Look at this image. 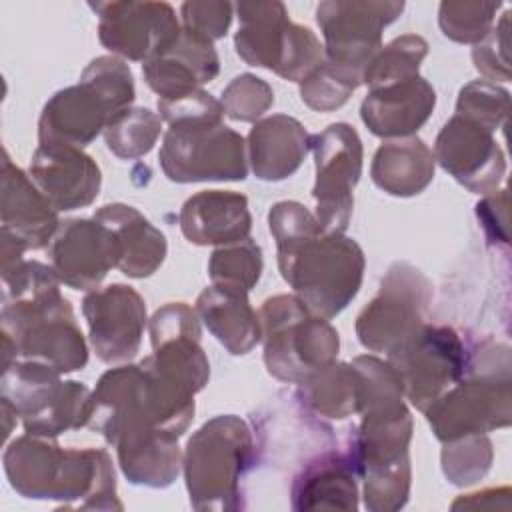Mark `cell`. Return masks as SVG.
<instances>
[{
  "label": "cell",
  "instance_id": "cell-40",
  "mask_svg": "<svg viewBox=\"0 0 512 512\" xmlns=\"http://www.w3.org/2000/svg\"><path fill=\"white\" fill-rule=\"evenodd\" d=\"M220 104L230 120L258 122L274 104V90L266 80L254 74H240L222 90Z\"/></svg>",
  "mask_w": 512,
  "mask_h": 512
},
{
  "label": "cell",
  "instance_id": "cell-20",
  "mask_svg": "<svg viewBox=\"0 0 512 512\" xmlns=\"http://www.w3.org/2000/svg\"><path fill=\"white\" fill-rule=\"evenodd\" d=\"M358 468L348 442L326 446L308 458L290 486L294 510H356Z\"/></svg>",
  "mask_w": 512,
  "mask_h": 512
},
{
  "label": "cell",
  "instance_id": "cell-18",
  "mask_svg": "<svg viewBox=\"0 0 512 512\" xmlns=\"http://www.w3.org/2000/svg\"><path fill=\"white\" fill-rule=\"evenodd\" d=\"M152 354L148 360L170 378L200 392L210 378V362L200 346V318L186 302H168L150 322Z\"/></svg>",
  "mask_w": 512,
  "mask_h": 512
},
{
  "label": "cell",
  "instance_id": "cell-42",
  "mask_svg": "<svg viewBox=\"0 0 512 512\" xmlns=\"http://www.w3.org/2000/svg\"><path fill=\"white\" fill-rule=\"evenodd\" d=\"M160 118L172 126V124H190V122H204V120H222L224 110L220 100H216L212 94L204 92L202 88L174 98V100H160L156 102Z\"/></svg>",
  "mask_w": 512,
  "mask_h": 512
},
{
  "label": "cell",
  "instance_id": "cell-4",
  "mask_svg": "<svg viewBox=\"0 0 512 512\" xmlns=\"http://www.w3.org/2000/svg\"><path fill=\"white\" fill-rule=\"evenodd\" d=\"M424 416L440 442L506 428L512 420L510 348L488 340L470 342L464 376Z\"/></svg>",
  "mask_w": 512,
  "mask_h": 512
},
{
  "label": "cell",
  "instance_id": "cell-32",
  "mask_svg": "<svg viewBox=\"0 0 512 512\" xmlns=\"http://www.w3.org/2000/svg\"><path fill=\"white\" fill-rule=\"evenodd\" d=\"M428 54V42L418 34H402L382 46L362 72V84L370 90L408 80L418 74L420 62Z\"/></svg>",
  "mask_w": 512,
  "mask_h": 512
},
{
  "label": "cell",
  "instance_id": "cell-17",
  "mask_svg": "<svg viewBox=\"0 0 512 512\" xmlns=\"http://www.w3.org/2000/svg\"><path fill=\"white\" fill-rule=\"evenodd\" d=\"M46 252L58 280L82 292L96 290L110 268L118 266L116 238L96 218L60 222Z\"/></svg>",
  "mask_w": 512,
  "mask_h": 512
},
{
  "label": "cell",
  "instance_id": "cell-41",
  "mask_svg": "<svg viewBox=\"0 0 512 512\" xmlns=\"http://www.w3.org/2000/svg\"><path fill=\"white\" fill-rule=\"evenodd\" d=\"M508 22L510 10H506L492 30L472 48L474 68L488 82H508L510 80V60H508Z\"/></svg>",
  "mask_w": 512,
  "mask_h": 512
},
{
  "label": "cell",
  "instance_id": "cell-21",
  "mask_svg": "<svg viewBox=\"0 0 512 512\" xmlns=\"http://www.w3.org/2000/svg\"><path fill=\"white\" fill-rule=\"evenodd\" d=\"M2 234L14 238L24 250L50 244L60 228L58 210L32 182L30 174L12 164L8 152L2 158Z\"/></svg>",
  "mask_w": 512,
  "mask_h": 512
},
{
  "label": "cell",
  "instance_id": "cell-44",
  "mask_svg": "<svg viewBox=\"0 0 512 512\" xmlns=\"http://www.w3.org/2000/svg\"><path fill=\"white\" fill-rule=\"evenodd\" d=\"M476 216L484 236L492 244L508 246V192L496 190L476 204Z\"/></svg>",
  "mask_w": 512,
  "mask_h": 512
},
{
  "label": "cell",
  "instance_id": "cell-31",
  "mask_svg": "<svg viewBox=\"0 0 512 512\" xmlns=\"http://www.w3.org/2000/svg\"><path fill=\"white\" fill-rule=\"evenodd\" d=\"M294 396L316 418H348L356 412V370L334 360L302 380Z\"/></svg>",
  "mask_w": 512,
  "mask_h": 512
},
{
  "label": "cell",
  "instance_id": "cell-3",
  "mask_svg": "<svg viewBox=\"0 0 512 512\" xmlns=\"http://www.w3.org/2000/svg\"><path fill=\"white\" fill-rule=\"evenodd\" d=\"M4 472L24 498L64 508L122 510L112 460L102 448H60L54 438L24 434L4 450Z\"/></svg>",
  "mask_w": 512,
  "mask_h": 512
},
{
  "label": "cell",
  "instance_id": "cell-7",
  "mask_svg": "<svg viewBox=\"0 0 512 512\" xmlns=\"http://www.w3.org/2000/svg\"><path fill=\"white\" fill-rule=\"evenodd\" d=\"M268 372L290 384H300L312 372L336 360L340 338L334 326L312 314L294 294H278L258 312Z\"/></svg>",
  "mask_w": 512,
  "mask_h": 512
},
{
  "label": "cell",
  "instance_id": "cell-2",
  "mask_svg": "<svg viewBox=\"0 0 512 512\" xmlns=\"http://www.w3.org/2000/svg\"><path fill=\"white\" fill-rule=\"evenodd\" d=\"M2 282V334L14 342L16 360L58 374L82 370L88 362V346L52 266L22 260L2 274Z\"/></svg>",
  "mask_w": 512,
  "mask_h": 512
},
{
  "label": "cell",
  "instance_id": "cell-33",
  "mask_svg": "<svg viewBox=\"0 0 512 512\" xmlns=\"http://www.w3.org/2000/svg\"><path fill=\"white\" fill-rule=\"evenodd\" d=\"M160 132V114L142 106H130L116 114L102 134L108 150L114 156L134 160L148 154L154 148Z\"/></svg>",
  "mask_w": 512,
  "mask_h": 512
},
{
  "label": "cell",
  "instance_id": "cell-13",
  "mask_svg": "<svg viewBox=\"0 0 512 512\" xmlns=\"http://www.w3.org/2000/svg\"><path fill=\"white\" fill-rule=\"evenodd\" d=\"M316 160V220L328 232H346L354 208V188L362 174V140L354 126L334 122L312 134Z\"/></svg>",
  "mask_w": 512,
  "mask_h": 512
},
{
  "label": "cell",
  "instance_id": "cell-37",
  "mask_svg": "<svg viewBox=\"0 0 512 512\" xmlns=\"http://www.w3.org/2000/svg\"><path fill=\"white\" fill-rule=\"evenodd\" d=\"M508 104V90L488 80H472L458 92L456 114L482 124L490 132H496L506 126Z\"/></svg>",
  "mask_w": 512,
  "mask_h": 512
},
{
  "label": "cell",
  "instance_id": "cell-35",
  "mask_svg": "<svg viewBox=\"0 0 512 512\" xmlns=\"http://www.w3.org/2000/svg\"><path fill=\"white\" fill-rule=\"evenodd\" d=\"M442 472L454 486H470L486 476L494 452L486 434H470L444 442Z\"/></svg>",
  "mask_w": 512,
  "mask_h": 512
},
{
  "label": "cell",
  "instance_id": "cell-34",
  "mask_svg": "<svg viewBox=\"0 0 512 512\" xmlns=\"http://www.w3.org/2000/svg\"><path fill=\"white\" fill-rule=\"evenodd\" d=\"M262 250L252 238L218 246L208 262L212 284L250 292L262 274Z\"/></svg>",
  "mask_w": 512,
  "mask_h": 512
},
{
  "label": "cell",
  "instance_id": "cell-6",
  "mask_svg": "<svg viewBox=\"0 0 512 512\" xmlns=\"http://www.w3.org/2000/svg\"><path fill=\"white\" fill-rule=\"evenodd\" d=\"M256 464L250 426L236 414L204 422L188 440L182 470L190 504L196 510H238L242 480Z\"/></svg>",
  "mask_w": 512,
  "mask_h": 512
},
{
  "label": "cell",
  "instance_id": "cell-12",
  "mask_svg": "<svg viewBox=\"0 0 512 512\" xmlns=\"http://www.w3.org/2000/svg\"><path fill=\"white\" fill-rule=\"evenodd\" d=\"M404 10V2H320L316 22L324 36V60L360 80L382 48V30Z\"/></svg>",
  "mask_w": 512,
  "mask_h": 512
},
{
  "label": "cell",
  "instance_id": "cell-25",
  "mask_svg": "<svg viewBox=\"0 0 512 512\" xmlns=\"http://www.w3.org/2000/svg\"><path fill=\"white\" fill-rule=\"evenodd\" d=\"M312 134L292 116L272 114L254 122L246 152L256 178L278 182L292 176L310 152Z\"/></svg>",
  "mask_w": 512,
  "mask_h": 512
},
{
  "label": "cell",
  "instance_id": "cell-36",
  "mask_svg": "<svg viewBox=\"0 0 512 512\" xmlns=\"http://www.w3.org/2000/svg\"><path fill=\"white\" fill-rule=\"evenodd\" d=\"M500 2L446 0L438 8V24L446 38L460 44H478L494 26Z\"/></svg>",
  "mask_w": 512,
  "mask_h": 512
},
{
  "label": "cell",
  "instance_id": "cell-23",
  "mask_svg": "<svg viewBox=\"0 0 512 512\" xmlns=\"http://www.w3.org/2000/svg\"><path fill=\"white\" fill-rule=\"evenodd\" d=\"M220 72L214 44L182 28L178 40L160 56L142 64L146 84L160 100H174L200 90Z\"/></svg>",
  "mask_w": 512,
  "mask_h": 512
},
{
  "label": "cell",
  "instance_id": "cell-30",
  "mask_svg": "<svg viewBox=\"0 0 512 512\" xmlns=\"http://www.w3.org/2000/svg\"><path fill=\"white\" fill-rule=\"evenodd\" d=\"M238 32L234 36V48L238 56L258 68L276 72L288 38L290 18L282 2H240Z\"/></svg>",
  "mask_w": 512,
  "mask_h": 512
},
{
  "label": "cell",
  "instance_id": "cell-43",
  "mask_svg": "<svg viewBox=\"0 0 512 512\" xmlns=\"http://www.w3.org/2000/svg\"><path fill=\"white\" fill-rule=\"evenodd\" d=\"M232 10L228 2H184L180 6L182 28L214 42L228 32Z\"/></svg>",
  "mask_w": 512,
  "mask_h": 512
},
{
  "label": "cell",
  "instance_id": "cell-16",
  "mask_svg": "<svg viewBox=\"0 0 512 512\" xmlns=\"http://www.w3.org/2000/svg\"><path fill=\"white\" fill-rule=\"evenodd\" d=\"M434 160L474 194H492L506 174V158L494 132L454 114L438 132Z\"/></svg>",
  "mask_w": 512,
  "mask_h": 512
},
{
  "label": "cell",
  "instance_id": "cell-28",
  "mask_svg": "<svg viewBox=\"0 0 512 512\" xmlns=\"http://www.w3.org/2000/svg\"><path fill=\"white\" fill-rule=\"evenodd\" d=\"M114 448L122 474L138 486L166 488L182 470L178 438L162 430L150 428L126 434Z\"/></svg>",
  "mask_w": 512,
  "mask_h": 512
},
{
  "label": "cell",
  "instance_id": "cell-27",
  "mask_svg": "<svg viewBox=\"0 0 512 512\" xmlns=\"http://www.w3.org/2000/svg\"><path fill=\"white\" fill-rule=\"evenodd\" d=\"M196 312L210 334L234 356L248 354L262 340L260 318L244 290L212 284L196 298Z\"/></svg>",
  "mask_w": 512,
  "mask_h": 512
},
{
  "label": "cell",
  "instance_id": "cell-9",
  "mask_svg": "<svg viewBox=\"0 0 512 512\" xmlns=\"http://www.w3.org/2000/svg\"><path fill=\"white\" fill-rule=\"evenodd\" d=\"M158 160L164 176L178 184L248 176L246 142L222 120L168 126Z\"/></svg>",
  "mask_w": 512,
  "mask_h": 512
},
{
  "label": "cell",
  "instance_id": "cell-22",
  "mask_svg": "<svg viewBox=\"0 0 512 512\" xmlns=\"http://www.w3.org/2000/svg\"><path fill=\"white\" fill-rule=\"evenodd\" d=\"M436 106V90L422 76L368 90L360 106L366 128L380 138L414 136Z\"/></svg>",
  "mask_w": 512,
  "mask_h": 512
},
{
  "label": "cell",
  "instance_id": "cell-19",
  "mask_svg": "<svg viewBox=\"0 0 512 512\" xmlns=\"http://www.w3.org/2000/svg\"><path fill=\"white\" fill-rule=\"evenodd\" d=\"M28 174L58 212L92 204L102 186L94 158L68 144H38Z\"/></svg>",
  "mask_w": 512,
  "mask_h": 512
},
{
  "label": "cell",
  "instance_id": "cell-14",
  "mask_svg": "<svg viewBox=\"0 0 512 512\" xmlns=\"http://www.w3.org/2000/svg\"><path fill=\"white\" fill-rule=\"evenodd\" d=\"M100 44L128 60L148 62L164 54L180 36L182 24L166 2H96Z\"/></svg>",
  "mask_w": 512,
  "mask_h": 512
},
{
  "label": "cell",
  "instance_id": "cell-15",
  "mask_svg": "<svg viewBox=\"0 0 512 512\" xmlns=\"http://www.w3.org/2000/svg\"><path fill=\"white\" fill-rule=\"evenodd\" d=\"M90 344L106 364L132 360L142 344L146 328V302L126 284H110L90 290L82 300Z\"/></svg>",
  "mask_w": 512,
  "mask_h": 512
},
{
  "label": "cell",
  "instance_id": "cell-1",
  "mask_svg": "<svg viewBox=\"0 0 512 512\" xmlns=\"http://www.w3.org/2000/svg\"><path fill=\"white\" fill-rule=\"evenodd\" d=\"M268 226L276 240L280 274L294 296L326 320L340 314L362 286V248L344 232L324 230L294 200L276 202L268 212Z\"/></svg>",
  "mask_w": 512,
  "mask_h": 512
},
{
  "label": "cell",
  "instance_id": "cell-38",
  "mask_svg": "<svg viewBox=\"0 0 512 512\" xmlns=\"http://www.w3.org/2000/svg\"><path fill=\"white\" fill-rule=\"evenodd\" d=\"M364 506L372 512H394L408 502L410 494V460L394 466L364 472Z\"/></svg>",
  "mask_w": 512,
  "mask_h": 512
},
{
  "label": "cell",
  "instance_id": "cell-24",
  "mask_svg": "<svg viewBox=\"0 0 512 512\" xmlns=\"http://www.w3.org/2000/svg\"><path fill=\"white\" fill-rule=\"evenodd\" d=\"M184 238L198 246H226L250 238L248 198L232 190H202L178 214Z\"/></svg>",
  "mask_w": 512,
  "mask_h": 512
},
{
  "label": "cell",
  "instance_id": "cell-26",
  "mask_svg": "<svg viewBox=\"0 0 512 512\" xmlns=\"http://www.w3.org/2000/svg\"><path fill=\"white\" fill-rule=\"evenodd\" d=\"M118 244V270L130 278H148L164 262L168 244L166 236L134 206L114 202L94 212Z\"/></svg>",
  "mask_w": 512,
  "mask_h": 512
},
{
  "label": "cell",
  "instance_id": "cell-11",
  "mask_svg": "<svg viewBox=\"0 0 512 512\" xmlns=\"http://www.w3.org/2000/svg\"><path fill=\"white\" fill-rule=\"evenodd\" d=\"M470 342L454 328L424 324L410 340L388 354L400 374L404 396L424 412L466 372Z\"/></svg>",
  "mask_w": 512,
  "mask_h": 512
},
{
  "label": "cell",
  "instance_id": "cell-39",
  "mask_svg": "<svg viewBox=\"0 0 512 512\" xmlns=\"http://www.w3.org/2000/svg\"><path fill=\"white\" fill-rule=\"evenodd\" d=\"M360 80L344 74L326 60L300 82L302 102L316 112H332L344 106Z\"/></svg>",
  "mask_w": 512,
  "mask_h": 512
},
{
  "label": "cell",
  "instance_id": "cell-10",
  "mask_svg": "<svg viewBox=\"0 0 512 512\" xmlns=\"http://www.w3.org/2000/svg\"><path fill=\"white\" fill-rule=\"evenodd\" d=\"M432 300L430 280L408 262H394L380 292L356 318V336L372 352L390 354L424 324Z\"/></svg>",
  "mask_w": 512,
  "mask_h": 512
},
{
  "label": "cell",
  "instance_id": "cell-5",
  "mask_svg": "<svg viewBox=\"0 0 512 512\" xmlns=\"http://www.w3.org/2000/svg\"><path fill=\"white\" fill-rule=\"evenodd\" d=\"M134 76L116 56L94 58L76 86L58 90L42 108L38 120L40 144L84 148L110 120L134 102Z\"/></svg>",
  "mask_w": 512,
  "mask_h": 512
},
{
  "label": "cell",
  "instance_id": "cell-29",
  "mask_svg": "<svg viewBox=\"0 0 512 512\" xmlns=\"http://www.w3.org/2000/svg\"><path fill=\"white\" fill-rule=\"evenodd\" d=\"M436 160L418 136L394 138L380 144L372 158V182L390 196H416L434 180Z\"/></svg>",
  "mask_w": 512,
  "mask_h": 512
},
{
  "label": "cell",
  "instance_id": "cell-8",
  "mask_svg": "<svg viewBox=\"0 0 512 512\" xmlns=\"http://www.w3.org/2000/svg\"><path fill=\"white\" fill-rule=\"evenodd\" d=\"M0 400L10 404L26 434L56 438L68 430L88 426L92 392L76 380L26 360H14L2 372Z\"/></svg>",
  "mask_w": 512,
  "mask_h": 512
}]
</instances>
